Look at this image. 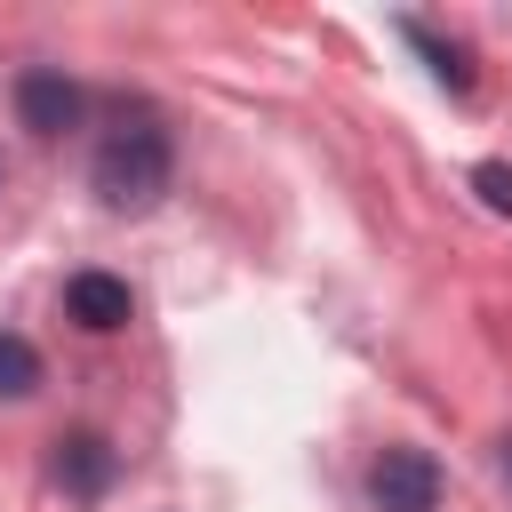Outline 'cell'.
<instances>
[{"label": "cell", "mask_w": 512, "mask_h": 512, "mask_svg": "<svg viewBox=\"0 0 512 512\" xmlns=\"http://www.w3.org/2000/svg\"><path fill=\"white\" fill-rule=\"evenodd\" d=\"M168 176H176L168 128H160V120H144V112H136V120H120V128L96 144V168H88L96 200H104V208H120V216H144V208H160Z\"/></svg>", "instance_id": "6da1fadb"}, {"label": "cell", "mask_w": 512, "mask_h": 512, "mask_svg": "<svg viewBox=\"0 0 512 512\" xmlns=\"http://www.w3.org/2000/svg\"><path fill=\"white\" fill-rule=\"evenodd\" d=\"M368 504L376 512H440V464L424 448H384L368 472Z\"/></svg>", "instance_id": "7a4b0ae2"}, {"label": "cell", "mask_w": 512, "mask_h": 512, "mask_svg": "<svg viewBox=\"0 0 512 512\" xmlns=\"http://www.w3.org/2000/svg\"><path fill=\"white\" fill-rule=\"evenodd\" d=\"M80 112H88V96H80V80H64L56 64L16 72V120H24L32 136H64V128H80Z\"/></svg>", "instance_id": "3957f363"}, {"label": "cell", "mask_w": 512, "mask_h": 512, "mask_svg": "<svg viewBox=\"0 0 512 512\" xmlns=\"http://www.w3.org/2000/svg\"><path fill=\"white\" fill-rule=\"evenodd\" d=\"M64 312H72L88 336H112V328H128L136 296H128V280H112V272H72V280H64Z\"/></svg>", "instance_id": "277c9868"}, {"label": "cell", "mask_w": 512, "mask_h": 512, "mask_svg": "<svg viewBox=\"0 0 512 512\" xmlns=\"http://www.w3.org/2000/svg\"><path fill=\"white\" fill-rule=\"evenodd\" d=\"M56 488L80 496V504L104 496V488H112V448H104L96 432H64V440H56Z\"/></svg>", "instance_id": "5b68a950"}, {"label": "cell", "mask_w": 512, "mask_h": 512, "mask_svg": "<svg viewBox=\"0 0 512 512\" xmlns=\"http://www.w3.org/2000/svg\"><path fill=\"white\" fill-rule=\"evenodd\" d=\"M400 40H408V48H416V56L432 64V80H440V88L472 96V64H464V48H456V40H440V32L424 24V16H408V24H400Z\"/></svg>", "instance_id": "8992f818"}, {"label": "cell", "mask_w": 512, "mask_h": 512, "mask_svg": "<svg viewBox=\"0 0 512 512\" xmlns=\"http://www.w3.org/2000/svg\"><path fill=\"white\" fill-rule=\"evenodd\" d=\"M32 384H40V352H32L24 336H8V328H0V400H24Z\"/></svg>", "instance_id": "52a82bcc"}, {"label": "cell", "mask_w": 512, "mask_h": 512, "mask_svg": "<svg viewBox=\"0 0 512 512\" xmlns=\"http://www.w3.org/2000/svg\"><path fill=\"white\" fill-rule=\"evenodd\" d=\"M472 192H480L496 216H512V168H504V160H480V168H472Z\"/></svg>", "instance_id": "ba28073f"}, {"label": "cell", "mask_w": 512, "mask_h": 512, "mask_svg": "<svg viewBox=\"0 0 512 512\" xmlns=\"http://www.w3.org/2000/svg\"><path fill=\"white\" fill-rule=\"evenodd\" d=\"M504 480H512V432H504Z\"/></svg>", "instance_id": "9c48e42d"}]
</instances>
